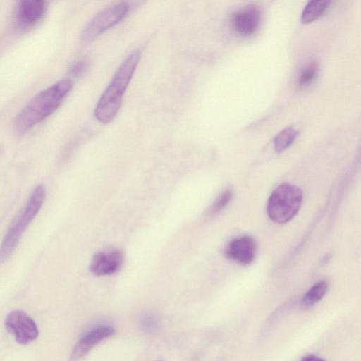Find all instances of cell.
<instances>
[{
	"instance_id": "cell-13",
	"label": "cell",
	"mask_w": 361,
	"mask_h": 361,
	"mask_svg": "<svg viewBox=\"0 0 361 361\" xmlns=\"http://www.w3.org/2000/svg\"><path fill=\"white\" fill-rule=\"evenodd\" d=\"M331 4L326 0H312L305 6L302 14L301 21L307 23L319 18L328 8Z\"/></svg>"
},
{
	"instance_id": "cell-15",
	"label": "cell",
	"mask_w": 361,
	"mask_h": 361,
	"mask_svg": "<svg viewBox=\"0 0 361 361\" xmlns=\"http://www.w3.org/2000/svg\"><path fill=\"white\" fill-rule=\"evenodd\" d=\"M298 135V131L293 126L281 130L274 139V147L277 153H281L289 147Z\"/></svg>"
},
{
	"instance_id": "cell-16",
	"label": "cell",
	"mask_w": 361,
	"mask_h": 361,
	"mask_svg": "<svg viewBox=\"0 0 361 361\" xmlns=\"http://www.w3.org/2000/svg\"><path fill=\"white\" fill-rule=\"evenodd\" d=\"M318 73V63L315 61H311L305 64L300 70L296 81L298 88L309 86L316 78Z\"/></svg>"
},
{
	"instance_id": "cell-19",
	"label": "cell",
	"mask_w": 361,
	"mask_h": 361,
	"mask_svg": "<svg viewBox=\"0 0 361 361\" xmlns=\"http://www.w3.org/2000/svg\"><path fill=\"white\" fill-rule=\"evenodd\" d=\"M88 61L85 59H81L73 62L68 69V73L73 78H78L82 75L87 69Z\"/></svg>"
},
{
	"instance_id": "cell-5",
	"label": "cell",
	"mask_w": 361,
	"mask_h": 361,
	"mask_svg": "<svg viewBox=\"0 0 361 361\" xmlns=\"http://www.w3.org/2000/svg\"><path fill=\"white\" fill-rule=\"evenodd\" d=\"M5 326L12 333L17 343L26 345L35 341L39 331L35 321L24 311L15 310L6 317Z\"/></svg>"
},
{
	"instance_id": "cell-3",
	"label": "cell",
	"mask_w": 361,
	"mask_h": 361,
	"mask_svg": "<svg viewBox=\"0 0 361 361\" xmlns=\"http://www.w3.org/2000/svg\"><path fill=\"white\" fill-rule=\"evenodd\" d=\"M302 201L300 188L290 183H281L269 197L267 205L268 216L275 223H287L297 214Z\"/></svg>"
},
{
	"instance_id": "cell-6",
	"label": "cell",
	"mask_w": 361,
	"mask_h": 361,
	"mask_svg": "<svg viewBox=\"0 0 361 361\" xmlns=\"http://www.w3.org/2000/svg\"><path fill=\"white\" fill-rule=\"evenodd\" d=\"M47 2L42 0H25L20 1L15 12L16 22L21 29L35 26L44 17Z\"/></svg>"
},
{
	"instance_id": "cell-17",
	"label": "cell",
	"mask_w": 361,
	"mask_h": 361,
	"mask_svg": "<svg viewBox=\"0 0 361 361\" xmlns=\"http://www.w3.org/2000/svg\"><path fill=\"white\" fill-rule=\"evenodd\" d=\"M233 194L231 188H228L221 192L210 207L209 214L215 215L224 209L231 201Z\"/></svg>"
},
{
	"instance_id": "cell-14",
	"label": "cell",
	"mask_w": 361,
	"mask_h": 361,
	"mask_svg": "<svg viewBox=\"0 0 361 361\" xmlns=\"http://www.w3.org/2000/svg\"><path fill=\"white\" fill-rule=\"evenodd\" d=\"M327 289L328 285L324 281H320L314 284L302 298V307L308 309L315 305L325 295Z\"/></svg>"
},
{
	"instance_id": "cell-2",
	"label": "cell",
	"mask_w": 361,
	"mask_h": 361,
	"mask_svg": "<svg viewBox=\"0 0 361 361\" xmlns=\"http://www.w3.org/2000/svg\"><path fill=\"white\" fill-rule=\"evenodd\" d=\"M140 56L141 52L139 49L133 51L117 69L96 105L94 116L99 122L106 124L116 117Z\"/></svg>"
},
{
	"instance_id": "cell-4",
	"label": "cell",
	"mask_w": 361,
	"mask_h": 361,
	"mask_svg": "<svg viewBox=\"0 0 361 361\" xmlns=\"http://www.w3.org/2000/svg\"><path fill=\"white\" fill-rule=\"evenodd\" d=\"M131 9L129 2H118L98 12L82 32V40L90 43L100 35L121 22Z\"/></svg>"
},
{
	"instance_id": "cell-12",
	"label": "cell",
	"mask_w": 361,
	"mask_h": 361,
	"mask_svg": "<svg viewBox=\"0 0 361 361\" xmlns=\"http://www.w3.org/2000/svg\"><path fill=\"white\" fill-rule=\"evenodd\" d=\"M26 228L20 219L13 223L6 233L0 246V263L6 259L16 247Z\"/></svg>"
},
{
	"instance_id": "cell-20",
	"label": "cell",
	"mask_w": 361,
	"mask_h": 361,
	"mask_svg": "<svg viewBox=\"0 0 361 361\" xmlns=\"http://www.w3.org/2000/svg\"><path fill=\"white\" fill-rule=\"evenodd\" d=\"M300 361H326L324 359L314 355H308L303 357Z\"/></svg>"
},
{
	"instance_id": "cell-11",
	"label": "cell",
	"mask_w": 361,
	"mask_h": 361,
	"mask_svg": "<svg viewBox=\"0 0 361 361\" xmlns=\"http://www.w3.org/2000/svg\"><path fill=\"white\" fill-rule=\"evenodd\" d=\"M45 197L46 188L43 184H39L34 189L22 213L18 216L26 228L39 212Z\"/></svg>"
},
{
	"instance_id": "cell-18",
	"label": "cell",
	"mask_w": 361,
	"mask_h": 361,
	"mask_svg": "<svg viewBox=\"0 0 361 361\" xmlns=\"http://www.w3.org/2000/svg\"><path fill=\"white\" fill-rule=\"evenodd\" d=\"M140 326L146 333H153L158 327V319L153 314H145L140 319Z\"/></svg>"
},
{
	"instance_id": "cell-9",
	"label": "cell",
	"mask_w": 361,
	"mask_h": 361,
	"mask_svg": "<svg viewBox=\"0 0 361 361\" xmlns=\"http://www.w3.org/2000/svg\"><path fill=\"white\" fill-rule=\"evenodd\" d=\"M114 333V329L109 326H102L94 329L75 343L70 355L69 360L79 361L85 357L94 346L104 339L111 336Z\"/></svg>"
},
{
	"instance_id": "cell-1",
	"label": "cell",
	"mask_w": 361,
	"mask_h": 361,
	"mask_svg": "<svg viewBox=\"0 0 361 361\" xmlns=\"http://www.w3.org/2000/svg\"><path fill=\"white\" fill-rule=\"evenodd\" d=\"M72 82L63 79L35 95L15 118L13 127L18 134H24L51 115L71 92Z\"/></svg>"
},
{
	"instance_id": "cell-8",
	"label": "cell",
	"mask_w": 361,
	"mask_h": 361,
	"mask_svg": "<svg viewBox=\"0 0 361 361\" xmlns=\"http://www.w3.org/2000/svg\"><path fill=\"white\" fill-rule=\"evenodd\" d=\"M257 243L252 237L241 236L233 239L225 250L227 258L241 264H248L255 258Z\"/></svg>"
},
{
	"instance_id": "cell-7",
	"label": "cell",
	"mask_w": 361,
	"mask_h": 361,
	"mask_svg": "<svg viewBox=\"0 0 361 361\" xmlns=\"http://www.w3.org/2000/svg\"><path fill=\"white\" fill-rule=\"evenodd\" d=\"M261 23V11L255 5H247L236 11L231 18L233 30L239 35L254 34Z\"/></svg>"
},
{
	"instance_id": "cell-10",
	"label": "cell",
	"mask_w": 361,
	"mask_h": 361,
	"mask_svg": "<svg viewBox=\"0 0 361 361\" xmlns=\"http://www.w3.org/2000/svg\"><path fill=\"white\" fill-rule=\"evenodd\" d=\"M123 260V254L119 250L99 252L92 257L90 269L97 276L111 274L121 268Z\"/></svg>"
}]
</instances>
